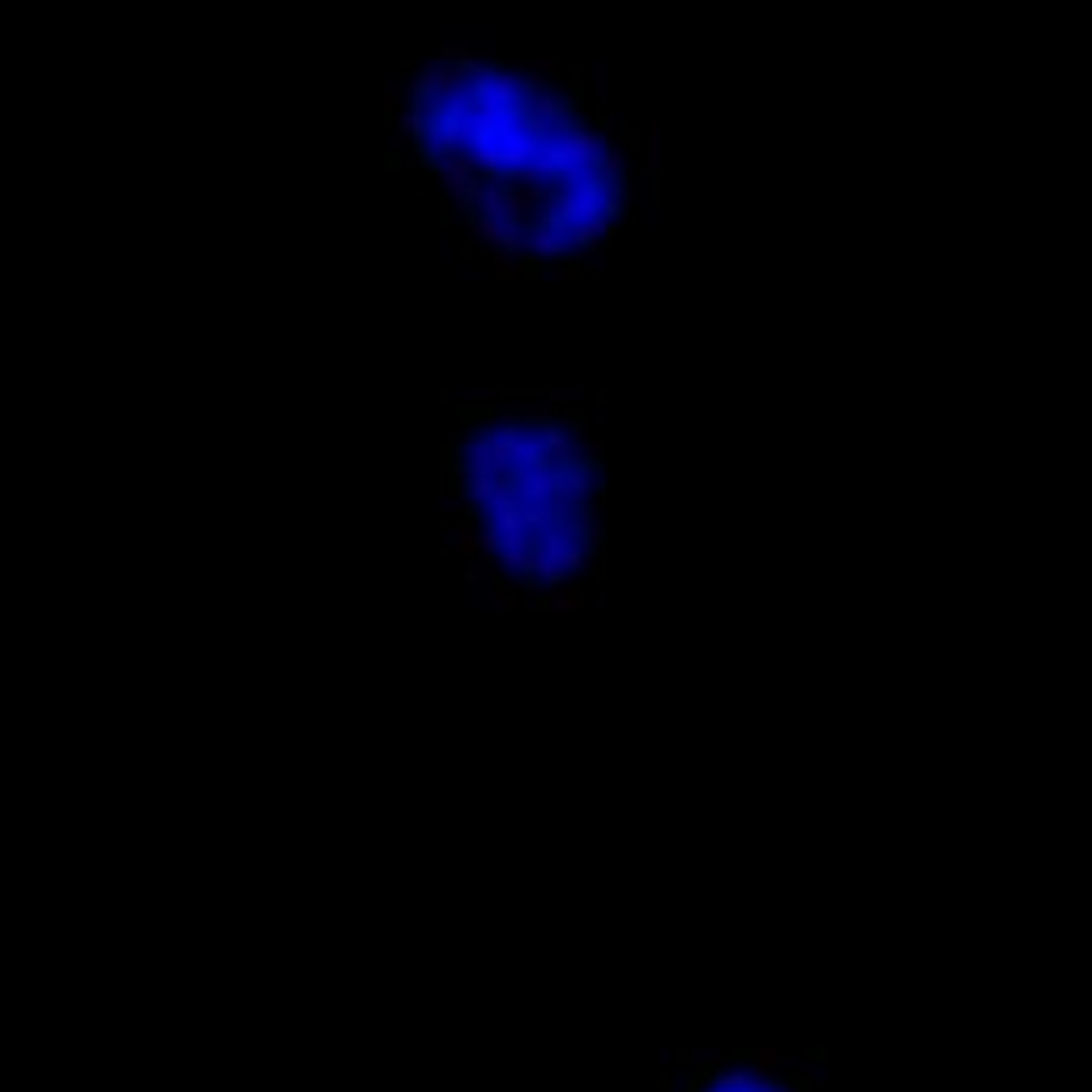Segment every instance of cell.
Listing matches in <instances>:
<instances>
[{"label":"cell","mask_w":1092,"mask_h":1092,"mask_svg":"<svg viewBox=\"0 0 1092 1092\" xmlns=\"http://www.w3.org/2000/svg\"><path fill=\"white\" fill-rule=\"evenodd\" d=\"M495 606H500V610H521V606H529V602H525L521 593H512L508 585H500V589H495Z\"/></svg>","instance_id":"cell-21"},{"label":"cell","mask_w":1092,"mask_h":1092,"mask_svg":"<svg viewBox=\"0 0 1092 1092\" xmlns=\"http://www.w3.org/2000/svg\"><path fill=\"white\" fill-rule=\"evenodd\" d=\"M624 163H628L624 150H619V146H610V150L602 154V167H597V171H602L606 179H619V175H624Z\"/></svg>","instance_id":"cell-17"},{"label":"cell","mask_w":1092,"mask_h":1092,"mask_svg":"<svg viewBox=\"0 0 1092 1092\" xmlns=\"http://www.w3.org/2000/svg\"><path fill=\"white\" fill-rule=\"evenodd\" d=\"M661 163H666L661 120L649 115V120H640V167H645V171H661Z\"/></svg>","instance_id":"cell-7"},{"label":"cell","mask_w":1092,"mask_h":1092,"mask_svg":"<svg viewBox=\"0 0 1092 1092\" xmlns=\"http://www.w3.org/2000/svg\"><path fill=\"white\" fill-rule=\"evenodd\" d=\"M525 73H517V68H508V64H495V73H491V82L478 90V99H491V103H500V107H521V99H525Z\"/></svg>","instance_id":"cell-5"},{"label":"cell","mask_w":1092,"mask_h":1092,"mask_svg":"<svg viewBox=\"0 0 1092 1092\" xmlns=\"http://www.w3.org/2000/svg\"><path fill=\"white\" fill-rule=\"evenodd\" d=\"M551 146L559 154V175L581 179V175H593L602 167V154L610 150V136L602 128H589V124H568L559 136H551Z\"/></svg>","instance_id":"cell-1"},{"label":"cell","mask_w":1092,"mask_h":1092,"mask_svg":"<svg viewBox=\"0 0 1092 1092\" xmlns=\"http://www.w3.org/2000/svg\"><path fill=\"white\" fill-rule=\"evenodd\" d=\"M806 1092H828V1084H824V1079H815V1084H811Z\"/></svg>","instance_id":"cell-26"},{"label":"cell","mask_w":1092,"mask_h":1092,"mask_svg":"<svg viewBox=\"0 0 1092 1092\" xmlns=\"http://www.w3.org/2000/svg\"><path fill=\"white\" fill-rule=\"evenodd\" d=\"M525 273H529V269H525L521 252H508V248L495 252V278H500V282H521Z\"/></svg>","instance_id":"cell-11"},{"label":"cell","mask_w":1092,"mask_h":1092,"mask_svg":"<svg viewBox=\"0 0 1092 1092\" xmlns=\"http://www.w3.org/2000/svg\"><path fill=\"white\" fill-rule=\"evenodd\" d=\"M564 227H568V235H572V248H593V244H602V239H614V235H619V222H610V218L564 222Z\"/></svg>","instance_id":"cell-8"},{"label":"cell","mask_w":1092,"mask_h":1092,"mask_svg":"<svg viewBox=\"0 0 1092 1092\" xmlns=\"http://www.w3.org/2000/svg\"><path fill=\"white\" fill-rule=\"evenodd\" d=\"M546 397H551V405H572L581 393H572V388H555V393H546Z\"/></svg>","instance_id":"cell-25"},{"label":"cell","mask_w":1092,"mask_h":1092,"mask_svg":"<svg viewBox=\"0 0 1092 1092\" xmlns=\"http://www.w3.org/2000/svg\"><path fill=\"white\" fill-rule=\"evenodd\" d=\"M585 606H602V585L593 593H585L581 585H564L542 597V610H551V614H568V610H585Z\"/></svg>","instance_id":"cell-6"},{"label":"cell","mask_w":1092,"mask_h":1092,"mask_svg":"<svg viewBox=\"0 0 1092 1092\" xmlns=\"http://www.w3.org/2000/svg\"><path fill=\"white\" fill-rule=\"evenodd\" d=\"M542 440H546V461L568 469L581 461V427H564V423H551L542 427Z\"/></svg>","instance_id":"cell-4"},{"label":"cell","mask_w":1092,"mask_h":1092,"mask_svg":"<svg viewBox=\"0 0 1092 1092\" xmlns=\"http://www.w3.org/2000/svg\"><path fill=\"white\" fill-rule=\"evenodd\" d=\"M661 1092H674V1084H670V1079H661Z\"/></svg>","instance_id":"cell-27"},{"label":"cell","mask_w":1092,"mask_h":1092,"mask_svg":"<svg viewBox=\"0 0 1092 1092\" xmlns=\"http://www.w3.org/2000/svg\"><path fill=\"white\" fill-rule=\"evenodd\" d=\"M551 282H589V269H581V265H555V269H551Z\"/></svg>","instance_id":"cell-20"},{"label":"cell","mask_w":1092,"mask_h":1092,"mask_svg":"<svg viewBox=\"0 0 1092 1092\" xmlns=\"http://www.w3.org/2000/svg\"><path fill=\"white\" fill-rule=\"evenodd\" d=\"M452 546H457L461 559H478V555H483V542H478V529H474V525H461V529L452 533Z\"/></svg>","instance_id":"cell-14"},{"label":"cell","mask_w":1092,"mask_h":1092,"mask_svg":"<svg viewBox=\"0 0 1092 1092\" xmlns=\"http://www.w3.org/2000/svg\"><path fill=\"white\" fill-rule=\"evenodd\" d=\"M436 68H440V60H431V64H423L419 73H415V82H410V94H415L419 103H427V99H436Z\"/></svg>","instance_id":"cell-13"},{"label":"cell","mask_w":1092,"mask_h":1092,"mask_svg":"<svg viewBox=\"0 0 1092 1092\" xmlns=\"http://www.w3.org/2000/svg\"><path fill=\"white\" fill-rule=\"evenodd\" d=\"M474 167H478V175H487V179H500L504 175V154H500V142H483L474 150Z\"/></svg>","instance_id":"cell-9"},{"label":"cell","mask_w":1092,"mask_h":1092,"mask_svg":"<svg viewBox=\"0 0 1092 1092\" xmlns=\"http://www.w3.org/2000/svg\"><path fill=\"white\" fill-rule=\"evenodd\" d=\"M469 517H474V508H469V504H457L452 495H444V504H440V521H444V529H448V533H457L461 525H469Z\"/></svg>","instance_id":"cell-12"},{"label":"cell","mask_w":1092,"mask_h":1092,"mask_svg":"<svg viewBox=\"0 0 1092 1092\" xmlns=\"http://www.w3.org/2000/svg\"><path fill=\"white\" fill-rule=\"evenodd\" d=\"M461 444H465V440H461V423H457V419H440V448L452 452V448H461Z\"/></svg>","instance_id":"cell-19"},{"label":"cell","mask_w":1092,"mask_h":1092,"mask_svg":"<svg viewBox=\"0 0 1092 1092\" xmlns=\"http://www.w3.org/2000/svg\"><path fill=\"white\" fill-rule=\"evenodd\" d=\"M465 56H469V51H465L461 43H444V47H440V60H448V64H461Z\"/></svg>","instance_id":"cell-23"},{"label":"cell","mask_w":1092,"mask_h":1092,"mask_svg":"<svg viewBox=\"0 0 1092 1092\" xmlns=\"http://www.w3.org/2000/svg\"><path fill=\"white\" fill-rule=\"evenodd\" d=\"M495 564H500V555H478V559H469V572H465V581L469 585H483V581H491V572H495Z\"/></svg>","instance_id":"cell-16"},{"label":"cell","mask_w":1092,"mask_h":1092,"mask_svg":"<svg viewBox=\"0 0 1092 1092\" xmlns=\"http://www.w3.org/2000/svg\"><path fill=\"white\" fill-rule=\"evenodd\" d=\"M495 401H500L495 388H469V410H478V415H491Z\"/></svg>","instance_id":"cell-18"},{"label":"cell","mask_w":1092,"mask_h":1092,"mask_svg":"<svg viewBox=\"0 0 1092 1092\" xmlns=\"http://www.w3.org/2000/svg\"><path fill=\"white\" fill-rule=\"evenodd\" d=\"M606 99H610V94H606V90H602V86H597V90H593V94H589V111H593V115H597V120H602V115H606Z\"/></svg>","instance_id":"cell-24"},{"label":"cell","mask_w":1092,"mask_h":1092,"mask_svg":"<svg viewBox=\"0 0 1092 1092\" xmlns=\"http://www.w3.org/2000/svg\"><path fill=\"white\" fill-rule=\"evenodd\" d=\"M525 252L533 260H564L572 252V235H568L564 222H555L551 214H542V222L525 231Z\"/></svg>","instance_id":"cell-3"},{"label":"cell","mask_w":1092,"mask_h":1092,"mask_svg":"<svg viewBox=\"0 0 1092 1092\" xmlns=\"http://www.w3.org/2000/svg\"><path fill=\"white\" fill-rule=\"evenodd\" d=\"M401 94H405L401 86H384V115H388V120L401 115Z\"/></svg>","instance_id":"cell-22"},{"label":"cell","mask_w":1092,"mask_h":1092,"mask_svg":"<svg viewBox=\"0 0 1092 1092\" xmlns=\"http://www.w3.org/2000/svg\"><path fill=\"white\" fill-rule=\"evenodd\" d=\"M397 128H401V136H415V142H423L427 128H431V115L415 103V107H405V111L397 115Z\"/></svg>","instance_id":"cell-10"},{"label":"cell","mask_w":1092,"mask_h":1092,"mask_svg":"<svg viewBox=\"0 0 1092 1092\" xmlns=\"http://www.w3.org/2000/svg\"><path fill=\"white\" fill-rule=\"evenodd\" d=\"M521 423H525V427H551V423H555L551 401H529V405H521Z\"/></svg>","instance_id":"cell-15"},{"label":"cell","mask_w":1092,"mask_h":1092,"mask_svg":"<svg viewBox=\"0 0 1092 1092\" xmlns=\"http://www.w3.org/2000/svg\"><path fill=\"white\" fill-rule=\"evenodd\" d=\"M517 504H542V508H559V465L542 461L517 474Z\"/></svg>","instance_id":"cell-2"}]
</instances>
